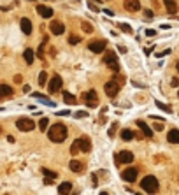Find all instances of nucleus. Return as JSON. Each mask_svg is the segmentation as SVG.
I'll return each instance as SVG.
<instances>
[{"instance_id":"nucleus-4","label":"nucleus","mask_w":179,"mask_h":195,"mask_svg":"<svg viewBox=\"0 0 179 195\" xmlns=\"http://www.w3.org/2000/svg\"><path fill=\"white\" fill-rule=\"evenodd\" d=\"M104 61H105V65H107L111 70H114V72H118L120 70V63H118V58H116L114 53H107L104 56Z\"/></svg>"},{"instance_id":"nucleus-27","label":"nucleus","mask_w":179,"mask_h":195,"mask_svg":"<svg viewBox=\"0 0 179 195\" xmlns=\"http://www.w3.org/2000/svg\"><path fill=\"white\" fill-rule=\"evenodd\" d=\"M63 100H65L67 104H74V102H76V97H74L72 93H67L65 91V93H63Z\"/></svg>"},{"instance_id":"nucleus-15","label":"nucleus","mask_w":179,"mask_h":195,"mask_svg":"<svg viewBox=\"0 0 179 195\" xmlns=\"http://www.w3.org/2000/svg\"><path fill=\"white\" fill-rule=\"evenodd\" d=\"M167 141L172 142V144H179V130H177V128H172V130L167 134Z\"/></svg>"},{"instance_id":"nucleus-12","label":"nucleus","mask_w":179,"mask_h":195,"mask_svg":"<svg viewBox=\"0 0 179 195\" xmlns=\"http://www.w3.org/2000/svg\"><path fill=\"white\" fill-rule=\"evenodd\" d=\"M88 48H90L91 53H102L105 49V40H93V42H90Z\"/></svg>"},{"instance_id":"nucleus-39","label":"nucleus","mask_w":179,"mask_h":195,"mask_svg":"<svg viewBox=\"0 0 179 195\" xmlns=\"http://www.w3.org/2000/svg\"><path fill=\"white\" fill-rule=\"evenodd\" d=\"M118 51L125 55V53H126V48H125V46H118Z\"/></svg>"},{"instance_id":"nucleus-37","label":"nucleus","mask_w":179,"mask_h":195,"mask_svg":"<svg viewBox=\"0 0 179 195\" xmlns=\"http://www.w3.org/2000/svg\"><path fill=\"white\" fill-rule=\"evenodd\" d=\"M144 16H146L147 19H151V18H153L155 14H153V11H144Z\"/></svg>"},{"instance_id":"nucleus-14","label":"nucleus","mask_w":179,"mask_h":195,"mask_svg":"<svg viewBox=\"0 0 179 195\" xmlns=\"http://www.w3.org/2000/svg\"><path fill=\"white\" fill-rule=\"evenodd\" d=\"M37 13L42 18H53V9L51 7H46V5H37Z\"/></svg>"},{"instance_id":"nucleus-22","label":"nucleus","mask_w":179,"mask_h":195,"mask_svg":"<svg viewBox=\"0 0 179 195\" xmlns=\"http://www.w3.org/2000/svg\"><path fill=\"white\" fill-rule=\"evenodd\" d=\"M70 190H72V184L67 181V183H61L60 186H58V193L60 195H65V193H70Z\"/></svg>"},{"instance_id":"nucleus-1","label":"nucleus","mask_w":179,"mask_h":195,"mask_svg":"<svg viewBox=\"0 0 179 195\" xmlns=\"http://www.w3.org/2000/svg\"><path fill=\"white\" fill-rule=\"evenodd\" d=\"M67 136H69V130L63 123H55L48 132V137L51 142H63L67 139Z\"/></svg>"},{"instance_id":"nucleus-20","label":"nucleus","mask_w":179,"mask_h":195,"mask_svg":"<svg viewBox=\"0 0 179 195\" xmlns=\"http://www.w3.org/2000/svg\"><path fill=\"white\" fill-rule=\"evenodd\" d=\"M9 95H13V88L9 85H0V98L9 97Z\"/></svg>"},{"instance_id":"nucleus-42","label":"nucleus","mask_w":179,"mask_h":195,"mask_svg":"<svg viewBox=\"0 0 179 195\" xmlns=\"http://www.w3.org/2000/svg\"><path fill=\"white\" fill-rule=\"evenodd\" d=\"M176 69H177V72H179V61H177V63H176Z\"/></svg>"},{"instance_id":"nucleus-9","label":"nucleus","mask_w":179,"mask_h":195,"mask_svg":"<svg viewBox=\"0 0 179 195\" xmlns=\"http://www.w3.org/2000/svg\"><path fill=\"white\" fill-rule=\"evenodd\" d=\"M74 142H76V144H77V148H79V149H83L84 153H88V151L91 149V142H90V139H88V137H81V139H76Z\"/></svg>"},{"instance_id":"nucleus-19","label":"nucleus","mask_w":179,"mask_h":195,"mask_svg":"<svg viewBox=\"0 0 179 195\" xmlns=\"http://www.w3.org/2000/svg\"><path fill=\"white\" fill-rule=\"evenodd\" d=\"M32 97H34V98H39V100H42V102H44L46 106H49V107H55V106H56L51 98H48L46 95H42V93H32Z\"/></svg>"},{"instance_id":"nucleus-38","label":"nucleus","mask_w":179,"mask_h":195,"mask_svg":"<svg viewBox=\"0 0 179 195\" xmlns=\"http://www.w3.org/2000/svg\"><path fill=\"white\" fill-rule=\"evenodd\" d=\"M88 5H90V9H91V11H95V13L98 11V7H97V5H93V2H88Z\"/></svg>"},{"instance_id":"nucleus-23","label":"nucleus","mask_w":179,"mask_h":195,"mask_svg":"<svg viewBox=\"0 0 179 195\" xmlns=\"http://www.w3.org/2000/svg\"><path fill=\"white\" fill-rule=\"evenodd\" d=\"M23 58H25V61H26L28 65H32V63H34V51H32L30 48H28V49H25Z\"/></svg>"},{"instance_id":"nucleus-34","label":"nucleus","mask_w":179,"mask_h":195,"mask_svg":"<svg viewBox=\"0 0 179 195\" xmlns=\"http://www.w3.org/2000/svg\"><path fill=\"white\" fill-rule=\"evenodd\" d=\"M86 116H88L86 111H77V112H76V118H86Z\"/></svg>"},{"instance_id":"nucleus-40","label":"nucleus","mask_w":179,"mask_h":195,"mask_svg":"<svg viewBox=\"0 0 179 195\" xmlns=\"http://www.w3.org/2000/svg\"><path fill=\"white\" fill-rule=\"evenodd\" d=\"M155 128H156V130H163V125H162V123H156Z\"/></svg>"},{"instance_id":"nucleus-28","label":"nucleus","mask_w":179,"mask_h":195,"mask_svg":"<svg viewBox=\"0 0 179 195\" xmlns=\"http://www.w3.org/2000/svg\"><path fill=\"white\" fill-rule=\"evenodd\" d=\"M42 172H44V176H46V178H51V179H56V178H58V174H56V172H53V171L42 169Z\"/></svg>"},{"instance_id":"nucleus-25","label":"nucleus","mask_w":179,"mask_h":195,"mask_svg":"<svg viewBox=\"0 0 179 195\" xmlns=\"http://www.w3.org/2000/svg\"><path fill=\"white\" fill-rule=\"evenodd\" d=\"M48 125H49V120H48V118H40V121H39V128H40L42 132H46V130H48Z\"/></svg>"},{"instance_id":"nucleus-5","label":"nucleus","mask_w":179,"mask_h":195,"mask_svg":"<svg viewBox=\"0 0 179 195\" xmlns=\"http://www.w3.org/2000/svg\"><path fill=\"white\" fill-rule=\"evenodd\" d=\"M83 98H84L88 107H95L97 102H98V97H97V91L95 90H90V91H86V93H83Z\"/></svg>"},{"instance_id":"nucleus-30","label":"nucleus","mask_w":179,"mask_h":195,"mask_svg":"<svg viewBox=\"0 0 179 195\" xmlns=\"http://www.w3.org/2000/svg\"><path fill=\"white\" fill-rule=\"evenodd\" d=\"M81 28H83V30H84L86 34H91V32H93V28H91V26H90L86 21H83V23H81Z\"/></svg>"},{"instance_id":"nucleus-32","label":"nucleus","mask_w":179,"mask_h":195,"mask_svg":"<svg viewBox=\"0 0 179 195\" xmlns=\"http://www.w3.org/2000/svg\"><path fill=\"white\" fill-rule=\"evenodd\" d=\"M155 104H156L158 107H160L162 111H165V112H170V111H172V109H170V107H168V106H165V104H162V102H158V100L155 102Z\"/></svg>"},{"instance_id":"nucleus-6","label":"nucleus","mask_w":179,"mask_h":195,"mask_svg":"<svg viewBox=\"0 0 179 195\" xmlns=\"http://www.w3.org/2000/svg\"><path fill=\"white\" fill-rule=\"evenodd\" d=\"M104 90H105V95L112 98V97L118 95V91H120V85L116 83V81H109V83H105Z\"/></svg>"},{"instance_id":"nucleus-43","label":"nucleus","mask_w":179,"mask_h":195,"mask_svg":"<svg viewBox=\"0 0 179 195\" xmlns=\"http://www.w3.org/2000/svg\"><path fill=\"white\" fill-rule=\"evenodd\" d=\"M177 95H179V91H177Z\"/></svg>"},{"instance_id":"nucleus-18","label":"nucleus","mask_w":179,"mask_h":195,"mask_svg":"<svg viewBox=\"0 0 179 195\" xmlns=\"http://www.w3.org/2000/svg\"><path fill=\"white\" fill-rule=\"evenodd\" d=\"M21 30H23L25 35H30V34H32V23H30L28 18H23V19H21Z\"/></svg>"},{"instance_id":"nucleus-17","label":"nucleus","mask_w":179,"mask_h":195,"mask_svg":"<svg viewBox=\"0 0 179 195\" xmlns=\"http://www.w3.org/2000/svg\"><path fill=\"white\" fill-rule=\"evenodd\" d=\"M163 5L167 9V13H170V14H176L177 13V4H176V0H163Z\"/></svg>"},{"instance_id":"nucleus-8","label":"nucleus","mask_w":179,"mask_h":195,"mask_svg":"<svg viewBox=\"0 0 179 195\" xmlns=\"http://www.w3.org/2000/svg\"><path fill=\"white\" fill-rule=\"evenodd\" d=\"M49 30H51L53 35H61V34H65V26H63V23H60V21H51Z\"/></svg>"},{"instance_id":"nucleus-36","label":"nucleus","mask_w":179,"mask_h":195,"mask_svg":"<svg viewBox=\"0 0 179 195\" xmlns=\"http://www.w3.org/2000/svg\"><path fill=\"white\" fill-rule=\"evenodd\" d=\"M56 114H58V116H69V114H70V111H69V109H65V111H58Z\"/></svg>"},{"instance_id":"nucleus-41","label":"nucleus","mask_w":179,"mask_h":195,"mask_svg":"<svg viewBox=\"0 0 179 195\" xmlns=\"http://www.w3.org/2000/svg\"><path fill=\"white\" fill-rule=\"evenodd\" d=\"M23 91H25V93H28V91H30V86H28V85H25V86H23Z\"/></svg>"},{"instance_id":"nucleus-24","label":"nucleus","mask_w":179,"mask_h":195,"mask_svg":"<svg viewBox=\"0 0 179 195\" xmlns=\"http://www.w3.org/2000/svg\"><path fill=\"white\" fill-rule=\"evenodd\" d=\"M121 139H123V141H132V139H133V132H132L130 128H125V130L121 132Z\"/></svg>"},{"instance_id":"nucleus-16","label":"nucleus","mask_w":179,"mask_h":195,"mask_svg":"<svg viewBox=\"0 0 179 195\" xmlns=\"http://www.w3.org/2000/svg\"><path fill=\"white\" fill-rule=\"evenodd\" d=\"M137 127H139V128L142 130V134H144L146 137H151V136H153V130H151L149 127H147V123H146V121L139 120V121H137Z\"/></svg>"},{"instance_id":"nucleus-11","label":"nucleus","mask_w":179,"mask_h":195,"mask_svg":"<svg viewBox=\"0 0 179 195\" xmlns=\"http://www.w3.org/2000/svg\"><path fill=\"white\" fill-rule=\"evenodd\" d=\"M121 178H123L125 181H128V183H133V181L137 179V169L130 167V169H126V171H123V174H121Z\"/></svg>"},{"instance_id":"nucleus-7","label":"nucleus","mask_w":179,"mask_h":195,"mask_svg":"<svg viewBox=\"0 0 179 195\" xmlns=\"http://www.w3.org/2000/svg\"><path fill=\"white\" fill-rule=\"evenodd\" d=\"M61 85H63L61 77L58 74H55V76L51 77V81H49V93H56V91H60L61 90Z\"/></svg>"},{"instance_id":"nucleus-2","label":"nucleus","mask_w":179,"mask_h":195,"mask_svg":"<svg viewBox=\"0 0 179 195\" xmlns=\"http://www.w3.org/2000/svg\"><path fill=\"white\" fill-rule=\"evenodd\" d=\"M141 188L146 192V193H156L158 192V179L155 176H146L142 181H141Z\"/></svg>"},{"instance_id":"nucleus-21","label":"nucleus","mask_w":179,"mask_h":195,"mask_svg":"<svg viewBox=\"0 0 179 195\" xmlns=\"http://www.w3.org/2000/svg\"><path fill=\"white\" fill-rule=\"evenodd\" d=\"M69 165H70V171H74V172H81L83 167H84L83 163H81V160H70Z\"/></svg>"},{"instance_id":"nucleus-31","label":"nucleus","mask_w":179,"mask_h":195,"mask_svg":"<svg viewBox=\"0 0 179 195\" xmlns=\"http://www.w3.org/2000/svg\"><path fill=\"white\" fill-rule=\"evenodd\" d=\"M116 128H118V123H112V125H111V128H109V132H107V134H109V137H114V134H116Z\"/></svg>"},{"instance_id":"nucleus-35","label":"nucleus","mask_w":179,"mask_h":195,"mask_svg":"<svg viewBox=\"0 0 179 195\" xmlns=\"http://www.w3.org/2000/svg\"><path fill=\"white\" fill-rule=\"evenodd\" d=\"M146 35H147V37H153V35H156V30H153V28H147V30H146Z\"/></svg>"},{"instance_id":"nucleus-26","label":"nucleus","mask_w":179,"mask_h":195,"mask_svg":"<svg viewBox=\"0 0 179 195\" xmlns=\"http://www.w3.org/2000/svg\"><path fill=\"white\" fill-rule=\"evenodd\" d=\"M46 79H48V74L42 70V72L39 74V77H37V83H39L40 86H44V85H46Z\"/></svg>"},{"instance_id":"nucleus-3","label":"nucleus","mask_w":179,"mask_h":195,"mask_svg":"<svg viewBox=\"0 0 179 195\" xmlns=\"http://www.w3.org/2000/svg\"><path fill=\"white\" fill-rule=\"evenodd\" d=\"M16 127H18L21 132H30V130L35 128V123L32 121L30 118H21V120L16 121Z\"/></svg>"},{"instance_id":"nucleus-10","label":"nucleus","mask_w":179,"mask_h":195,"mask_svg":"<svg viewBox=\"0 0 179 195\" xmlns=\"http://www.w3.org/2000/svg\"><path fill=\"white\" fill-rule=\"evenodd\" d=\"M118 163H132L133 162V153L132 151H121V153H118Z\"/></svg>"},{"instance_id":"nucleus-29","label":"nucleus","mask_w":179,"mask_h":195,"mask_svg":"<svg viewBox=\"0 0 179 195\" xmlns=\"http://www.w3.org/2000/svg\"><path fill=\"white\" fill-rule=\"evenodd\" d=\"M120 30L121 32H126V34H132V26L126 25V23H120Z\"/></svg>"},{"instance_id":"nucleus-33","label":"nucleus","mask_w":179,"mask_h":195,"mask_svg":"<svg viewBox=\"0 0 179 195\" xmlns=\"http://www.w3.org/2000/svg\"><path fill=\"white\" fill-rule=\"evenodd\" d=\"M69 42L70 44H77V42H81V37L79 35H70L69 37Z\"/></svg>"},{"instance_id":"nucleus-13","label":"nucleus","mask_w":179,"mask_h":195,"mask_svg":"<svg viewBox=\"0 0 179 195\" xmlns=\"http://www.w3.org/2000/svg\"><path fill=\"white\" fill-rule=\"evenodd\" d=\"M125 9L130 13H137L141 9V2L139 0H125Z\"/></svg>"}]
</instances>
